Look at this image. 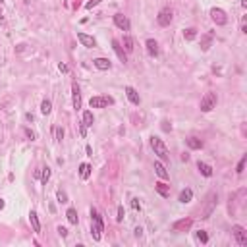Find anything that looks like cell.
Listing matches in <instances>:
<instances>
[{
  "label": "cell",
  "instance_id": "cell-21",
  "mask_svg": "<svg viewBox=\"0 0 247 247\" xmlns=\"http://www.w3.org/2000/svg\"><path fill=\"white\" fill-rule=\"evenodd\" d=\"M145 44H147V52H149L151 56H156V54H159V43H156L154 39H149Z\"/></svg>",
  "mask_w": 247,
  "mask_h": 247
},
{
  "label": "cell",
  "instance_id": "cell-10",
  "mask_svg": "<svg viewBox=\"0 0 247 247\" xmlns=\"http://www.w3.org/2000/svg\"><path fill=\"white\" fill-rule=\"evenodd\" d=\"M112 48H114V52H116V56L120 58V62L122 64H126L128 62V56H126V50L122 48V43L118 41V39H112Z\"/></svg>",
  "mask_w": 247,
  "mask_h": 247
},
{
  "label": "cell",
  "instance_id": "cell-40",
  "mask_svg": "<svg viewBox=\"0 0 247 247\" xmlns=\"http://www.w3.org/2000/svg\"><path fill=\"white\" fill-rule=\"evenodd\" d=\"M58 70L62 72V73H68L70 70H68V66H66V64H58Z\"/></svg>",
  "mask_w": 247,
  "mask_h": 247
},
{
  "label": "cell",
  "instance_id": "cell-25",
  "mask_svg": "<svg viewBox=\"0 0 247 247\" xmlns=\"http://www.w3.org/2000/svg\"><path fill=\"white\" fill-rule=\"evenodd\" d=\"M79 176H81V179H87L89 176H91V164L83 162V164L79 166Z\"/></svg>",
  "mask_w": 247,
  "mask_h": 247
},
{
  "label": "cell",
  "instance_id": "cell-23",
  "mask_svg": "<svg viewBox=\"0 0 247 247\" xmlns=\"http://www.w3.org/2000/svg\"><path fill=\"white\" fill-rule=\"evenodd\" d=\"M185 143H187V147H189V149H201V147H203V141L197 139V137H187Z\"/></svg>",
  "mask_w": 247,
  "mask_h": 247
},
{
  "label": "cell",
  "instance_id": "cell-15",
  "mask_svg": "<svg viewBox=\"0 0 247 247\" xmlns=\"http://www.w3.org/2000/svg\"><path fill=\"white\" fill-rule=\"evenodd\" d=\"M72 93H73V108L79 110V108H81V93H79V87H77V83L72 85Z\"/></svg>",
  "mask_w": 247,
  "mask_h": 247
},
{
  "label": "cell",
  "instance_id": "cell-42",
  "mask_svg": "<svg viewBox=\"0 0 247 247\" xmlns=\"http://www.w3.org/2000/svg\"><path fill=\"white\" fill-rule=\"evenodd\" d=\"M85 151H87V154H89V156H93V149H91V147H89V145H87V147H85Z\"/></svg>",
  "mask_w": 247,
  "mask_h": 247
},
{
  "label": "cell",
  "instance_id": "cell-24",
  "mask_svg": "<svg viewBox=\"0 0 247 247\" xmlns=\"http://www.w3.org/2000/svg\"><path fill=\"white\" fill-rule=\"evenodd\" d=\"M122 44H124V50H126V52H133V48H135V47H133V39L129 37V35H126V37H124V41H122Z\"/></svg>",
  "mask_w": 247,
  "mask_h": 247
},
{
  "label": "cell",
  "instance_id": "cell-27",
  "mask_svg": "<svg viewBox=\"0 0 247 247\" xmlns=\"http://www.w3.org/2000/svg\"><path fill=\"white\" fill-rule=\"evenodd\" d=\"M93 122H95L93 112H91V110H85V112H83V124H85V126H93Z\"/></svg>",
  "mask_w": 247,
  "mask_h": 247
},
{
  "label": "cell",
  "instance_id": "cell-33",
  "mask_svg": "<svg viewBox=\"0 0 247 247\" xmlns=\"http://www.w3.org/2000/svg\"><path fill=\"white\" fill-rule=\"evenodd\" d=\"M54 135H56V141H62L64 139V129L62 128H54Z\"/></svg>",
  "mask_w": 247,
  "mask_h": 247
},
{
  "label": "cell",
  "instance_id": "cell-44",
  "mask_svg": "<svg viewBox=\"0 0 247 247\" xmlns=\"http://www.w3.org/2000/svg\"><path fill=\"white\" fill-rule=\"evenodd\" d=\"M141 234H143V230H141V228H135V235H137V238H139Z\"/></svg>",
  "mask_w": 247,
  "mask_h": 247
},
{
  "label": "cell",
  "instance_id": "cell-7",
  "mask_svg": "<svg viewBox=\"0 0 247 247\" xmlns=\"http://www.w3.org/2000/svg\"><path fill=\"white\" fill-rule=\"evenodd\" d=\"M210 18H212V21H214L216 25H226V23H228V16H226V12H224V10H220V8H212V10H210Z\"/></svg>",
  "mask_w": 247,
  "mask_h": 247
},
{
  "label": "cell",
  "instance_id": "cell-38",
  "mask_svg": "<svg viewBox=\"0 0 247 247\" xmlns=\"http://www.w3.org/2000/svg\"><path fill=\"white\" fill-rule=\"evenodd\" d=\"M79 133H81V137H85V135H87V126H85L83 122H81V126H79Z\"/></svg>",
  "mask_w": 247,
  "mask_h": 247
},
{
  "label": "cell",
  "instance_id": "cell-16",
  "mask_svg": "<svg viewBox=\"0 0 247 247\" xmlns=\"http://www.w3.org/2000/svg\"><path fill=\"white\" fill-rule=\"evenodd\" d=\"M29 222H31V226H33V232H35V234H41V222H39V216H37L35 210L29 212Z\"/></svg>",
  "mask_w": 247,
  "mask_h": 247
},
{
  "label": "cell",
  "instance_id": "cell-30",
  "mask_svg": "<svg viewBox=\"0 0 247 247\" xmlns=\"http://www.w3.org/2000/svg\"><path fill=\"white\" fill-rule=\"evenodd\" d=\"M41 182L44 184V185H47V182H48V178H50V168L48 166H44V168H41Z\"/></svg>",
  "mask_w": 247,
  "mask_h": 247
},
{
  "label": "cell",
  "instance_id": "cell-13",
  "mask_svg": "<svg viewBox=\"0 0 247 247\" xmlns=\"http://www.w3.org/2000/svg\"><path fill=\"white\" fill-rule=\"evenodd\" d=\"M212 39H214V33H212V31L205 33V35L201 37V50H203V52H207V50L210 48V44H212Z\"/></svg>",
  "mask_w": 247,
  "mask_h": 247
},
{
  "label": "cell",
  "instance_id": "cell-37",
  "mask_svg": "<svg viewBox=\"0 0 247 247\" xmlns=\"http://www.w3.org/2000/svg\"><path fill=\"white\" fill-rule=\"evenodd\" d=\"M98 2H100V0H89V2H87V6H85V8H87V10H91V8H95V6H97Z\"/></svg>",
  "mask_w": 247,
  "mask_h": 247
},
{
  "label": "cell",
  "instance_id": "cell-43",
  "mask_svg": "<svg viewBox=\"0 0 247 247\" xmlns=\"http://www.w3.org/2000/svg\"><path fill=\"white\" fill-rule=\"evenodd\" d=\"M162 129H164V131H168V129H170V126H168V122H162Z\"/></svg>",
  "mask_w": 247,
  "mask_h": 247
},
{
  "label": "cell",
  "instance_id": "cell-4",
  "mask_svg": "<svg viewBox=\"0 0 247 247\" xmlns=\"http://www.w3.org/2000/svg\"><path fill=\"white\" fill-rule=\"evenodd\" d=\"M212 108H216V95L214 93H207L203 98H201V110L210 112Z\"/></svg>",
  "mask_w": 247,
  "mask_h": 247
},
{
  "label": "cell",
  "instance_id": "cell-1",
  "mask_svg": "<svg viewBox=\"0 0 247 247\" xmlns=\"http://www.w3.org/2000/svg\"><path fill=\"white\" fill-rule=\"evenodd\" d=\"M103 230H104L103 216H100L95 209H91V235H93V239H95V241L100 239V235H103Z\"/></svg>",
  "mask_w": 247,
  "mask_h": 247
},
{
  "label": "cell",
  "instance_id": "cell-39",
  "mask_svg": "<svg viewBox=\"0 0 247 247\" xmlns=\"http://www.w3.org/2000/svg\"><path fill=\"white\" fill-rule=\"evenodd\" d=\"M131 207L135 209V210H139V209H141V205H139V199H131Z\"/></svg>",
  "mask_w": 247,
  "mask_h": 247
},
{
  "label": "cell",
  "instance_id": "cell-34",
  "mask_svg": "<svg viewBox=\"0 0 247 247\" xmlns=\"http://www.w3.org/2000/svg\"><path fill=\"white\" fill-rule=\"evenodd\" d=\"M245 160H247V156H241V160H239V164H238V170H235L238 174H241V172H243V168H245Z\"/></svg>",
  "mask_w": 247,
  "mask_h": 247
},
{
  "label": "cell",
  "instance_id": "cell-11",
  "mask_svg": "<svg viewBox=\"0 0 247 247\" xmlns=\"http://www.w3.org/2000/svg\"><path fill=\"white\" fill-rule=\"evenodd\" d=\"M77 41H79L83 47H87V48H95L97 47V41L91 35H85V33H77Z\"/></svg>",
  "mask_w": 247,
  "mask_h": 247
},
{
  "label": "cell",
  "instance_id": "cell-18",
  "mask_svg": "<svg viewBox=\"0 0 247 247\" xmlns=\"http://www.w3.org/2000/svg\"><path fill=\"white\" fill-rule=\"evenodd\" d=\"M93 64H95V68L97 70H110V60L108 58H95L93 60Z\"/></svg>",
  "mask_w": 247,
  "mask_h": 247
},
{
  "label": "cell",
  "instance_id": "cell-6",
  "mask_svg": "<svg viewBox=\"0 0 247 247\" xmlns=\"http://www.w3.org/2000/svg\"><path fill=\"white\" fill-rule=\"evenodd\" d=\"M232 232H234L235 241H238L241 247H245V245H247V230H245L243 226H239V224H235V226L232 228Z\"/></svg>",
  "mask_w": 247,
  "mask_h": 247
},
{
  "label": "cell",
  "instance_id": "cell-47",
  "mask_svg": "<svg viewBox=\"0 0 247 247\" xmlns=\"http://www.w3.org/2000/svg\"><path fill=\"white\" fill-rule=\"evenodd\" d=\"M2 2H4V0H0V4H2Z\"/></svg>",
  "mask_w": 247,
  "mask_h": 247
},
{
  "label": "cell",
  "instance_id": "cell-5",
  "mask_svg": "<svg viewBox=\"0 0 247 247\" xmlns=\"http://www.w3.org/2000/svg\"><path fill=\"white\" fill-rule=\"evenodd\" d=\"M89 104H91V108H104V106L114 104V98L112 97H91Z\"/></svg>",
  "mask_w": 247,
  "mask_h": 247
},
{
  "label": "cell",
  "instance_id": "cell-9",
  "mask_svg": "<svg viewBox=\"0 0 247 247\" xmlns=\"http://www.w3.org/2000/svg\"><path fill=\"white\" fill-rule=\"evenodd\" d=\"M191 224H193L191 218H182V220H178V222L172 224V230L174 232H187L189 228H191Z\"/></svg>",
  "mask_w": 247,
  "mask_h": 247
},
{
  "label": "cell",
  "instance_id": "cell-29",
  "mask_svg": "<svg viewBox=\"0 0 247 247\" xmlns=\"http://www.w3.org/2000/svg\"><path fill=\"white\" fill-rule=\"evenodd\" d=\"M50 110H52V103L44 98L43 103H41V112H43V114H50Z\"/></svg>",
  "mask_w": 247,
  "mask_h": 247
},
{
  "label": "cell",
  "instance_id": "cell-8",
  "mask_svg": "<svg viewBox=\"0 0 247 247\" xmlns=\"http://www.w3.org/2000/svg\"><path fill=\"white\" fill-rule=\"evenodd\" d=\"M172 10L170 8H162L160 12H159V18H156V21H159V25L166 27V25H170V21H172Z\"/></svg>",
  "mask_w": 247,
  "mask_h": 247
},
{
  "label": "cell",
  "instance_id": "cell-19",
  "mask_svg": "<svg viewBox=\"0 0 247 247\" xmlns=\"http://www.w3.org/2000/svg\"><path fill=\"white\" fill-rule=\"evenodd\" d=\"M154 189H156V191H159L164 199H166V197H170V185H166V184L159 182V184H154Z\"/></svg>",
  "mask_w": 247,
  "mask_h": 247
},
{
  "label": "cell",
  "instance_id": "cell-32",
  "mask_svg": "<svg viewBox=\"0 0 247 247\" xmlns=\"http://www.w3.org/2000/svg\"><path fill=\"white\" fill-rule=\"evenodd\" d=\"M56 197H58L60 203H68V195H66V191H62V189H58V191H56Z\"/></svg>",
  "mask_w": 247,
  "mask_h": 247
},
{
  "label": "cell",
  "instance_id": "cell-12",
  "mask_svg": "<svg viewBox=\"0 0 247 247\" xmlns=\"http://www.w3.org/2000/svg\"><path fill=\"white\" fill-rule=\"evenodd\" d=\"M114 23H116V27H120L122 31H129V19L124 16V14H116V16H114Z\"/></svg>",
  "mask_w": 247,
  "mask_h": 247
},
{
  "label": "cell",
  "instance_id": "cell-20",
  "mask_svg": "<svg viewBox=\"0 0 247 247\" xmlns=\"http://www.w3.org/2000/svg\"><path fill=\"white\" fill-rule=\"evenodd\" d=\"M191 199H193V191H191L189 187H185L184 191L179 193V197H178V201H179V203H189Z\"/></svg>",
  "mask_w": 247,
  "mask_h": 247
},
{
  "label": "cell",
  "instance_id": "cell-35",
  "mask_svg": "<svg viewBox=\"0 0 247 247\" xmlns=\"http://www.w3.org/2000/svg\"><path fill=\"white\" fill-rule=\"evenodd\" d=\"M124 216H126V212H124V207L120 205V207H118V216H116V220H118V222H122V220H124Z\"/></svg>",
  "mask_w": 247,
  "mask_h": 247
},
{
  "label": "cell",
  "instance_id": "cell-2",
  "mask_svg": "<svg viewBox=\"0 0 247 247\" xmlns=\"http://www.w3.org/2000/svg\"><path fill=\"white\" fill-rule=\"evenodd\" d=\"M151 147H153L154 154H159V159H160V160H168V159H170V154H168V149H166V145H164V141H162L160 137L153 135V137H151Z\"/></svg>",
  "mask_w": 247,
  "mask_h": 247
},
{
  "label": "cell",
  "instance_id": "cell-3",
  "mask_svg": "<svg viewBox=\"0 0 247 247\" xmlns=\"http://www.w3.org/2000/svg\"><path fill=\"white\" fill-rule=\"evenodd\" d=\"M216 201H218L216 193L210 191L209 197H207V207L203 209V212H201V218H209V216L212 214V210H214V207H216Z\"/></svg>",
  "mask_w": 247,
  "mask_h": 247
},
{
  "label": "cell",
  "instance_id": "cell-14",
  "mask_svg": "<svg viewBox=\"0 0 247 247\" xmlns=\"http://www.w3.org/2000/svg\"><path fill=\"white\" fill-rule=\"evenodd\" d=\"M154 172H156V176H159L160 179H168V178H170V174H168V170L164 168L162 160H156L154 162Z\"/></svg>",
  "mask_w": 247,
  "mask_h": 247
},
{
  "label": "cell",
  "instance_id": "cell-17",
  "mask_svg": "<svg viewBox=\"0 0 247 247\" xmlns=\"http://www.w3.org/2000/svg\"><path fill=\"white\" fill-rule=\"evenodd\" d=\"M126 95H128V98L131 100V104H139L141 103V98H139V93L135 91L133 87H126Z\"/></svg>",
  "mask_w": 247,
  "mask_h": 247
},
{
  "label": "cell",
  "instance_id": "cell-46",
  "mask_svg": "<svg viewBox=\"0 0 247 247\" xmlns=\"http://www.w3.org/2000/svg\"><path fill=\"white\" fill-rule=\"evenodd\" d=\"M4 209V199H0V210Z\"/></svg>",
  "mask_w": 247,
  "mask_h": 247
},
{
  "label": "cell",
  "instance_id": "cell-36",
  "mask_svg": "<svg viewBox=\"0 0 247 247\" xmlns=\"http://www.w3.org/2000/svg\"><path fill=\"white\" fill-rule=\"evenodd\" d=\"M56 232H58L60 238H66V235H68V230H66L64 226H58V230H56Z\"/></svg>",
  "mask_w": 247,
  "mask_h": 247
},
{
  "label": "cell",
  "instance_id": "cell-26",
  "mask_svg": "<svg viewBox=\"0 0 247 247\" xmlns=\"http://www.w3.org/2000/svg\"><path fill=\"white\" fill-rule=\"evenodd\" d=\"M195 37H197V29H195V27H189V29L184 31V39H185V41H193Z\"/></svg>",
  "mask_w": 247,
  "mask_h": 247
},
{
  "label": "cell",
  "instance_id": "cell-31",
  "mask_svg": "<svg viewBox=\"0 0 247 247\" xmlns=\"http://www.w3.org/2000/svg\"><path fill=\"white\" fill-rule=\"evenodd\" d=\"M197 239H199L201 243H207V241H209V234H207L205 230H199V232H197Z\"/></svg>",
  "mask_w": 247,
  "mask_h": 247
},
{
  "label": "cell",
  "instance_id": "cell-22",
  "mask_svg": "<svg viewBox=\"0 0 247 247\" xmlns=\"http://www.w3.org/2000/svg\"><path fill=\"white\" fill-rule=\"evenodd\" d=\"M197 168H199V172L203 174V176H207V178L212 176V168H210L207 162H201V160H199V162H197Z\"/></svg>",
  "mask_w": 247,
  "mask_h": 247
},
{
  "label": "cell",
  "instance_id": "cell-41",
  "mask_svg": "<svg viewBox=\"0 0 247 247\" xmlns=\"http://www.w3.org/2000/svg\"><path fill=\"white\" fill-rule=\"evenodd\" d=\"M25 135H27V137H29L31 141H33V139H35V133H33L31 129H25Z\"/></svg>",
  "mask_w": 247,
  "mask_h": 247
},
{
  "label": "cell",
  "instance_id": "cell-45",
  "mask_svg": "<svg viewBox=\"0 0 247 247\" xmlns=\"http://www.w3.org/2000/svg\"><path fill=\"white\" fill-rule=\"evenodd\" d=\"M25 120L27 122H33V114H25Z\"/></svg>",
  "mask_w": 247,
  "mask_h": 247
},
{
  "label": "cell",
  "instance_id": "cell-28",
  "mask_svg": "<svg viewBox=\"0 0 247 247\" xmlns=\"http://www.w3.org/2000/svg\"><path fill=\"white\" fill-rule=\"evenodd\" d=\"M66 216H68V222H70V224H77V210H75V209H68Z\"/></svg>",
  "mask_w": 247,
  "mask_h": 247
}]
</instances>
